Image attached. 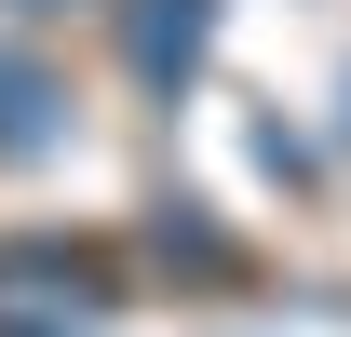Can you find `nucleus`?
<instances>
[{
    "label": "nucleus",
    "mask_w": 351,
    "mask_h": 337,
    "mask_svg": "<svg viewBox=\"0 0 351 337\" xmlns=\"http://www.w3.org/2000/svg\"><path fill=\"white\" fill-rule=\"evenodd\" d=\"M54 135H68V82L41 54H0V162H41Z\"/></svg>",
    "instance_id": "2"
},
{
    "label": "nucleus",
    "mask_w": 351,
    "mask_h": 337,
    "mask_svg": "<svg viewBox=\"0 0 351 337\" xmlns=\"http://www.w3.org/2000/svg\"><path fill=\"white\" fill-rule=\"evenodd\" d=\"M0 14H27V27H41V14H68V0H0Z\"/></svg>",
    "instance_id": "3"
},
{
    "label": "nucleus",
    "mask_w": 351,
    "mask_h": 337,
    "mask_svg": "<svg viewBox=\"0 0 351 337\" xmlns=\"http://www.w3.org/2000/svg\"><path fill=\"white\" fill-rule=\"evenodd\" d=\"M217 54V0H122V68L149 95H189Z\"/></svg>",
    "instance_id": "1"
}]
</instances>
